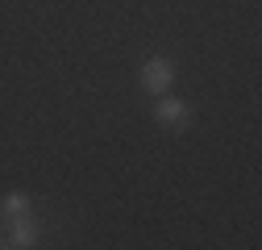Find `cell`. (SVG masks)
Listing matches in <instances>:
<instances>
[{"mask_svg":"<svg viewBox=\"0 0 262 250\" xmlns=\"http://www.w3.org/2000/svg\"><path fill=\"white\" fill-rule=\"evenodd\" d=\"M138 79H142V88H146V92L162 96V92H171V84H175V62H171L167 54L146 58V62H142V71H138Z\"/></svg>","mask_w":262,"mask_h":250,"instance_id":"1","label":"cell"},{"mask_svg":"<svg viewBox=\"0 0 262 250\" xmlns=\"http://www.w3.org/2000/svg\"><path fill=\"white\" fill-rule=\"evenodd\" d=\"M154 117H158V125H167V130H175V134L191 125V109H187L183 100H175L171 92H162V96H158V105H154Z\"/></svg>","mask_w":262,"mask_h":250,"instance_id":"2","label":"cell"},{"mask_svg":"<svg viewBox=\"0 0 262 250\" xmlns=\"http://www.w3.org/2000/svg\"><path fill=\"white\" fill-rule=\"evenodd\" d=\"M9 230H5V246H34L38 238V221L29 213H17V217H5Z\"/></svg>","mask_w":262,"mask_h":250,"instance_id":"3","label":"cell"},{"mask_svg":"<svg viewBox=\"0 0 262 250\" xmlns=\"http://www.w3.org/2000/svg\"><path fill=\"white\" fill-rule=\"evenodd\" d=\"M0 213H5V217H17V213H29V196H21V192H9L5 200H0Z\"/></svg>","mask_w":262,"mask_h":250,"instance_id":"4","label":"cell"}]
</instances>
